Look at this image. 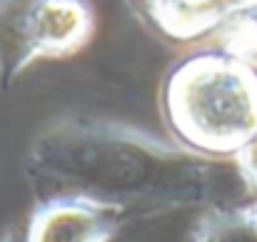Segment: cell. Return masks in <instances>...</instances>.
I'll use <instances>...</instances> for the list:
<instances>
[{"mask_svg": "<svg viewBox=\"0 0 257 242\" xmlns=\"http://www.w3.org/2000/svg\"><path fill=\"white\" fill-rule=\"evenodd\" d=\"M237 158H240V170L245 172V177L252 185H257V135L242 148V153Z\"/></svg>", "mask_w": 257, "mask_h": 242, "instance_id": "5", "label": "cell"}, {"mask_svg": "<svg viewBox=\"0 0 257 242\" xmlns=\"http://www.w3.org/2000/svg\"><path fill=\"white\" fill-rule=\"evenodd\" d=\"M30 180L40 200H80L115 215L195 207L215 187L212 167L200 158L107 135L43 143Z\"/></svg>", "mask_w": 257, "mask_h": 242, "instance_id": "1", "label": "cell"}, {"mask_svg": "<svg viewBox=\"0 0 257 242\" xmlns=\"http://www.w3.org/2000/svg\"><path fill=\"white\" fill-rule=\"evenodd\" d=\"M3 242H20V240H18L15 235H5V240H3Z\"/></svg>", "mask_w": 257, "mask_h": 242, "instance_id": "7", "label": "cell"}, {"mask_svg": "<svg viewBox=\"0 0 257 242\" xmlns=\"http://www.w3.org/2000/svg\"><path fill=\"white\" fill-rule=\"evenodd\" d=\"M195 242H257V222L247 210H220L200 222Z\"/></svg>", "mask_w": 257, "mask_h": 242, "instance_id": "4", "label": "cell"}, {"mask_svg": "<svg viewBox=\"0 0 257 242\" xmlns=\"http://www.w3.org/2000/svg\"><path fill=\"white\" fill-rule=\"evenodd\" d=\"M245 210L250 212V217H252V220H255V222H257V200H255V202H252V205H250V207H245Z\"/></svg>", "mask_w": 257, "mask_h": 242, "instance_id": "6", "label": "cell"}, {"mask_svg": "<svg viewBox=\"0 0 257 242\" xmlns=\"http://www.w3.org/2000/svg\"><path fill=\"white\" fill-rule=\"evenodd\" d=\"M117 217L80 200H43L23 242H107L117 230Z\"/></svg>", "mask_w": 257, "mask_h": 242, "instance_id": "3", "label": "cell"}, {"mask_svg": "<svg viewBox=\"0 0 257 242\" xmlns=\"http://www.w3.org/2000/svg\"><path fill=\"white\" fill-rule=\"evenodd\" d=\"M180 123L187 140L212 155H240L257 135V73L237 60H215L192 73Z\"/></svg>", "mask_w": 257, "mask_h": 242, "instance_id": "2", "label": "cell"}]
</instances>
